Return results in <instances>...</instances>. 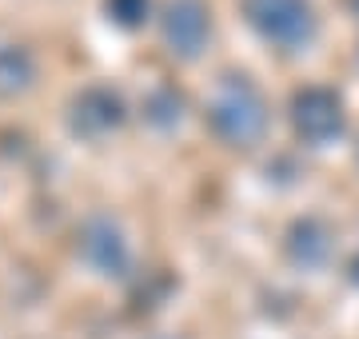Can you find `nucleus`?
I'll return each instance as SVG.
<instances>
[{
	"mask_svg": "<svg viewBox=\"0 0 359 339\" xmlns=\"http://www.w3.org/2000/svg\"><path fill=\"white\" fill-rule=\"evenodd\" d=\"M208 120L228 144H256L268 128V104L248 76H224L208 100Z\"/></svg>",
	"mask_w": 359,
	"mask_h": 339,
	"instance_id": "nucleus-1",
	"label": "nucleus"
},
{
	"mask_svg": "<svg viewBox=\"0 0 359 339\" xmlns=\"http://www.w3.org/2000/svg\"><path fill=\"white\" fill-rule=\"evenodd\" d=\"M76 128L88 132V136H100V132L116 128L120 124V100H116L108 88H88L76 100Z\"/></svg>",
	"mask_w": 359,
	"mask_h": 339,
	"instance_id": "nucleus-7",
	"label": "nucleus"
},
{
	"mask_svg": "<svg viewBox=\"0 0 359 339\" xmlns=\"http://www.w3.org/2000/svg\"><path fill=\"white\" fill-rule=\"evenodd\" d=\"M212 36V16L204 0H168L164 8V44L184 60H196Z\"/></svg>",
	"mask_w": 359,
	"mask_h": 339,
	"instance_id": "nucleus-4",
	"label": "nucleus"
},
{
	"mask_svg": "<svg viewBox=\"0 0 359 339\" xmlns=\"http://www.w3.org/2000/svg\"><path fill=\"white\" fill-rule=\"evenodd\" d=\"M108 8L116 13L120 25H136L144 16V8H148V0H108Z\"/></svg>",
	"mask_w": 359,
	"mask_h": 339,
	"instance_id": "nucleus-9",
	"label": "nucleus"
},
{
	"mask_svg": "<svg viewBox=\"0 0 359 339\" xmlns=\"http://www.w3.org/2000/svg\"><path fill=\"white\" fill-rule=\"evenodd\" d=\"M80 260L88 263L96 275H124L128 272V240L120 232V223L108 216H92L80 228Z\"/></svg>",
	"mask_w": 359,
	"mask_h": 339,
	"instance_id": "nucleus-3",
	"label": "nucleus"
},
{
	"mask_svg": "<svg viewBox=\"0 0 359 339\" xmlns=\"http://www.w3.org/2000/svg\"><path fill=\"white\" fill-rule=\"evenodd\" d=\"M287 251L299 268H320L332 256V232L323 220H299L292 228V240H287Z\"/></svg>",
	"mask_w": 359,
	"mask_h": 339,
	"instance_id": "nucleus-6",
	"label": "nucleus"
},
{
	"mask_svg": "<svg viewBox=\"0 0 359 339\" xmlns=\"http://www.w3.org/2000/svg\"><path fill=\"white\" fill-rule=\"evenodd\" d=\"M355 8H359V0H355Z\"/></svg>",
	"mask_w": 359,
	"mask_h": 339,
	"instance_id": "nucleus-10",
	"label": "nucleus"
},
{
	"mask_svg": "<svg viewBox=\"0 0 359 339\" xmlns=\"http://www.w3.org/2000/svg\"><path fill=\"white\" fill-rule=\"evenodd\" d=\"M36 76V64L25 48H0V96H16L25 92Z\"/></svg>",
	"mask_w": 359,
	"mask_h": 339,
	"instance_id": "nucleus-8",
	"label": "nucleus"
},
{
	"mask_svg": "<svg viewBox=\"0 0 359 339\" xmlns=\"http://www.w3.org/2000/svg\"><path fill=\"white\" fill-rule=\"evenodd\" d=\"M292 120H295V132L308 144H327L344 132V104L327 88H308L295 96Z\"/></svg>",
	"mask_w": 359,
	"mask_h": 339,
	"instance_id": "nucleus-5",
	"label": "nucleus"
},
{
	"mask_svg": "<svg viewBox=\"0 0 359 339\" xmlns=\"http://www.w3.org/2000/svg\"><path fill=\"white\" fill-rule=\"evenodd\" d=\"M244 13L259 36L280 48H304L316 36V13L308 0H244Z\"/></svg>",
	"mask_w": 359,
	"mask_h": 339,
	"instance_id": "nucleus-2",
	"label": "nucleus"
}]
</instances>
